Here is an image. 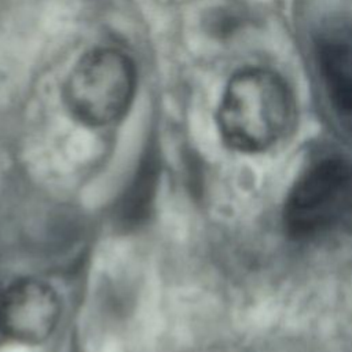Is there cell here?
Listing matches in <instances>:
<instances>
[{"label":"cell","instance_id":"obj_1","mask_svg":"<svg viewBox=\"0 0 352 352\" xmlns=\"http://www.w3.org/2000/svg\"><path fill=\"white\" fill-rule=\"evenodd\" d=\"M294 121V96L275 72L246 67L228 80L217 110V125L231 148L265 151L293 129Z\"/></svg>","mask_w":352,"mask_h":352},{"label":"cell","instance_id":"obj_2","mask_svg":"<svg viewBox=\"0 0 352 352\" xmlns=\"http://www.w3.org/2000/svg\"><path fill=\"white\" fill-rule=\"evenodd\" d=\"M136 88L133 62L117 48L87 52L72 69L63 89L66 107L89 126L109 125L129 109Z\"/></svg>","mask_w":352,"mask_h":352},{"label":"cell","instance_id":"obj_3","mask_svg":"<svg viewBox=\"0 0 352 352\" xmlns=\"http://www.w3.org/2000/svg\"><path fill=\"white\" fill-rule=\"evenodd\" d=\"M352 212V165L324 158L309 166L293 184L283 209L289 234L308 236L322 232Z\"/></svg>","mask_w":352,"mask_h":352},{"label":"cell","instance_id":"obj_4","mask_svg":"<svg viewBox=\"0 0 352 352\" xmlns=\"http://www.w3.org/2000/svg\"><path fill=\"white\" fill-rule=\"evenodd\" d=\"M59 316V297L43 280H18L0 294V329L16 341L38 344L47 340Z\"/></svg>","mask_w":352,"mask_h":352},{"label":"cell","instance_id":"obj_5","mask_svg":"<svg viewBox=\"0 0 352 352\" xmlns=\"http://www.w3.org/2000/svg\"><path fill=\"white\" fill-rule=\"evenodd\" d=\"M318 60L333 107L352 126V26L327 34L319 44Z\"/></svg>","mask_w":352,"mask_h":352}]
</instances>
